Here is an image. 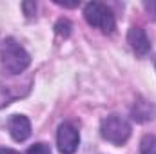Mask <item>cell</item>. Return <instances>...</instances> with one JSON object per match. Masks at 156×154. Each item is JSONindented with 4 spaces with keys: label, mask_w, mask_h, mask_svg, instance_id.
Listing matches in <instances>:
<instances>
[{
    "label": "cell",
    "mask_w": 156,
    "mask_h": 154,
    "mask_svg": "<svg viewBox=\"0 0 156 154\" xmlns=\"http://www.w3.org/2000/svg\"><path fill=\"white\" fill-rule=\"evenodd\" d=\"M100 131H102L104 140H107L113 145H123L131 136V125L127 123V120H123L118 114H111L104 118Z\"/></svg>",
    "instance_id": "obj_3"
},
{
    "label": "cell",
    "mask_w": 156,
    "mask_h": 154,
    "mask_svg": "<svg viewBox=\"0 0 156 154\" xmlns=\"http://www.w3.org/2000/svg\"><path fill=\"white\" fill-rule=\"evenodd\" d=\"M127 42H129L131 49L138 56H145L151 51V42H149L145 31L142 27H131L129 29V35H127Z\"/></svg>",
    "instance_id": "obj_6"
},
{
    "label": "cell",
    "mask_w": 156,
    "mask_h": 154,
    "mask_svg": "<svg viewBox=\"0 0 156 154\" xmlns=\"http://www.w3.org/2000/svg\"><path fill=\"white\" fill-rule=\"evenodd\" d=\"M140 152L142 154H156V136H145L140 142Z\"/></svg>",
    "instance_id": "obj_7"
},
{
    "label": "cell",
    "mask_w": 156,
    "mask_h": 154,
    "mask_svg": "<svg viewBox=\"0 0 156 154\" xmlns=\"http://www.w3.org/2000/svg\"><path fill=\"white\" fill-rule=\"evenodd\" d=\"M9 134L15 142H26L31 136V123L24 114H15L7 121Z\"/></svg>",
    "instance_id": "obj_5"
},
{
    "label": "cell",
    "mask_w": 156,
    "mask_h": 154,
    "mask_svg": "<svg viewBox=\"0 0 156 154\" xmlns=\"http://www.w3.org/2000/svg\"><path fill=\"white\" fill-rule=\"evenodd\" d=\"M56 142H58V151L62 154H75L80 143V134H78L76 127L73 123H62L58 127V134H56Z\"/></svg>",
    "instance_id": "obj_4"
},
{
    "label": "cell",
    "mask_w": 156,
    "mask_h": 154,
    "mask_svg": "<svg viewBox=\"0 0 156 154\" xmlns=\"http://www.w3.org/2000/svg\"><path fill=\"white\" fill-rule=\"evenodd\" d=\"M144 5H145V9H147V11H149V13L156 18V2H151V4H149V2H145Z\"/></svg>",
    "instance_id": "obj_10"
},
{
    "label": "cell",
    "mask_w": 156,
    "mask_h": 154,
    "mask_svg": "<svg viewBox=\"0 0 156 154\" xmlns=\"http://www.w3.org/2000/svg\"><path fill=\"white\" fill-rule=\"evenodd\" d=\"M0 60L4 69L9 75H20L24 73L29 64H31V56L29 53L16 42L15 38H5L2 47H0Z\"/></svg>",
    "instance_id": "obj_1"
},
{
    "label": "cell",
    "mask_w": 156,
    "mask_h": 154,
    "mask_svg": "<svg viewBox=\"0 0 156 154\" xmlns=\"http://www.w3.org/2000/svg\"><path fill=\"white\" fill-rule=\"evenodd\" d=\"M83 16H85L87 24L91 27H96V29H100L105 35H109V33L115 31V26H116L115 15H113V11L107 5H104L100 2L87 4L83 7Z\"/></svg>",
    "instance_id": "obj_2"
},
{
    "label": "cell",
    "mask_w": 156,
    "mask_h": 154,
    "mask_svg": "<svg viewBox=\"0 0 156 154\" xmlns=\"http://www.w3.org/2000/svg\"><path fill=\"white\" fill-rule=\"evenodd\" d=\"M27 154H51V147L47 143H35L33 147H29Z\"/></svg>",
    "instance_id": "obj_8"
},
{
    "label": "cell",
    "mask_w": 156,
    "mask_h": 154,
    "mask_svg": "<svg viewBox=\"0 0 156 154\" xmlns=\"http://www.w3.org/2000/svg\"><path fill=\"white\" fill-rule=\"evenodd\" d=\"M0 154H18V152L13 151V149H0Z\"/></svg>",
    "instance_id": "obj_11"
},
{
    "label": "cell",
    "mask_w": 156,
    "mask_h": 154,
    "mask_svg": "<svg viewBox=\"0 0 156 154\" xmlns=\"http://www.w3.org/2000/svg\"><path fill=\"white\" fill-rule=\"evenodd\" d=\"M56 33H58V35L67 37V35L71 33V24H69L67 20H60V22L56 24Z\"/></svg>",
    "instance_id": "obj_9"
}]
</instances>
